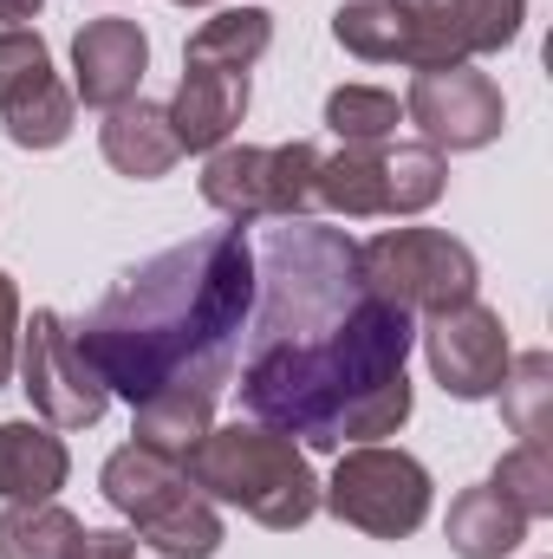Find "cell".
Instances as JSON below:
<instances>
[{
  "label": "cell",
  "instance_id": "obj_26",
  "mask_svg": "<svg viewBox=\"0 0 553 559\" xmlns=\"http://www.w3.org/2000/svg\"><path fill=\"white\" fill-rule=\"evenodd\" d=\"M13 358H20V286L0 274V391L13 384Z\"/></svg>",
  "mask_w": 553,
  "mask_h": 559
},
{
  "label": "cell",
  "instance_id": "obj_27",
  "mask_svg": "<svg viewBox=\"0 0 553 559\" xmlns=\"http://www.w3.org/2000/svg\"><path fill=\"white\" fill-rule=\"evenodd\" d=\"M72 559H138V540L118 534V527H85V540H79Z\"/></svg>",
  "mask_w": 553,
  "mask_h": 559
},
{
  "label": "cell",
  "instance_id": "obj_22",
  "mask_svg": "<svg viewBox=\"0 0 553 559\" xmlns=\"http://www.w3.org/2000/svg\"><path fill=\"white\" fill-rule=\"evenodd\" d=\"M274 46V13L268 7H222L215 20H202L183 46V59H202V66H235V72H255V59Z\"/></svg>",
  "mask_w": 553,
  "mask_h": 559
},
{
  "label": "cell",
  "instance_id": "obj_10",
  "mask_svg": "<svg viewBox=\"0 0 553 559\" xmlns=\"http://www.w3.org/2000/svg\"><path fill=\"white\" fill-rule=\"evenodd\" d=\"M404 124H416L436 156L443 150L449 156L489 150L508 131V98H502V85L482 66H430V72H416L411 92H404Z\"/></svg>",
  "mask_w": 553,
  "mask_h": 559
},
{
  "label": "cell",
  "instance_id": "obj_20",
  "mask_svg": "<svg viewBox=\"0 0 553 559\" xmlns=\"http://www.w3.org/2000/svg\"><path fill=\"white\" fill-rule=\"evenodd\" d=\"M332 39L365 66H411V7L404 0H345Z\"/></svg>",
  "mask_w": 553,
  "mask_h": 559
},
{
  "label": "cell",
  "instance_id": "obj_13",
  "mask_svg": "<svg viewBox=\"0 0 553 559\" xmlns=\"http://www.w3.org/2000/svg\"><path fill=\"white\" fill-rule=\"evenodd\" d=\"M404 7H411V72L508 52L528 20V0H404Z\"/></svg>",
  "mask_w": 553,
  "mask_h": 559
},
{
  "label": "cell",
  "instance_id": "obj_7",
  "mask_svg": "<svg viewBox=\"0 0 553 559\" xmlns=\"http://www.w3.org/2000/svg\"><path fill=\"white\" fill-rule=\"evenodd\" d=\"M430 501H436L430 468L404 449H385V442L339 449L332 481H319V508L372 540H411L430 521Z\"/></svg>",
  "mask_w": 553,
  "mask_h": 559
},
{
  "label": "cell",
  "instance_id": "obj_14",
  "mask_svg": "<svg viewBox=\"0 0 553 559\" xmlns=\"http://www.w3.org/2000/svg\"><path fill=\"white\" fill-rule=\"evenodd\" d=\"M143 72H150V39L138 20L105 13V20H85L72 33V98L79 105H92V111L131 105Z\"/></svg>",
  "mask_w": 553,
  "mask_h": 559
},
{
  "label": "cell",
  "instance_id": "obj_24",
  "mask_svg": "<svg viewBox=\"0 0 553 559\" xmlns=\"http://www.w3.org/2000/svg\"><path fill=\"white\" fill-rule=\"evenodd\" d=\"M404 124V98L385 85H339L326 92V131L339 143H391Z\"/></svg>",
  "mask_w": 553,
  "mask_h": 559
},
{
  "label": "cell",
  "instance_id": "obj_8",
  "mask_svg": "<svg viewBox=\"0 0 553 559\" xmlns=\"http://www.w3.org/2000/svg\"><path fill=\"white\" fill-rule=\"evenodd\" d=\"M313 176L319 150L313 143H222L202 163V202L215 215L242 222H299L313 215Z\"/></svg>",
  "mask_w": 553,
  "mask_h": 559
},
{
  "label": "cell",
  "instance_id": "obj_16",
  "mask_svg": "<svg viewBox=\"0 0 553 559\" xmlns=\"http://www.w3.org/2000/svg\"><path fill=\"white\" fill-rule=\"evenodd\" d=\"M98 150H105V163H111L118 176H131V182H156V176H169V169L183 163V143L169 131V111L150 105V98H131V105L105 111Z\"/></svg>",
  "mask_w": 553,
  "mask_h": 559
},
{
  "label": "cell",
  "instance_id": "obj_29",
  "mask_svg": "<svg viewBox=\"0 0 553 559\" xmlns=\"http://www.w3.org/2000/svg\"><path fill=\"white\" fill-rule=\"evenodd\" d=\"M169 7H209V0H169Z\"/></svg>",
  "mask_w": 553,
  "mask_h": 559
},
{
  "label": "cell",
  "instance_id": "obj_5",
  "mask_svg": "<svg viewBox=\"0 0 553 559\" xmlns=\"http://www.w3.org/2000/svg\"><path fill=\"white\" fill-rule=\"evenodd\" d=\"M449 189V163L430 143H339V156H319L313 209H332L345 222L378 215H423Z\"/></svg>",
  "mask_w": 553,
  "mask_h": 559
},
{
  "label": "cell",
  "instance_id": "obj_3",
  "mask_svg": "<svg viewBox=\"0 0 553 559\" xmlns=\"http://www.w3.org/2000/svg\"><path fill=\"white\" fill-rule=\"evenodd\" d=\"M183 468H189V481H196L209 501L242 508V514L261 521L268 534H299V527L319 514V475H313L306 449H299L293 436L268 429V423L209 429Z\"/></svg>",
  "mask_w": 553,
  "mask_h": 559
},
{
  "label": "cell",
  "instance_id": "obj_17",
  "mask_svg": "<svg viewBox=\"0 0 553 559\" xmlns=\"http://www.w3.org/2000/svg\"><path fill=\"white\" fill-rule=\"evenodd\" d=\"M66 475H72V455L52 436V423H0V501H52Z\"/></svg>",
  "mask_w": 553,
  "mask_h": 559
},
{
  "label": "cell",
  "instance_id": "obj_18",
  "mask_svg": "<svg viewBox=\"0 0 553 559\" xmlns=\"http://www.w3.org/2000/svg\"><path fill=\"white\" fill-rule=\"evenodd\" d=\"M528 527H534V521L482 481V488H462V495L449 501L443 540H449L456 559H508L521 540H528Z\"/></svg>",
  "mask_w": 553,
  "mask_h": 559
},
{
  "label": "cell",
  "instance_id": "obj_25",
  "mask_svg": "<svg viewBox=\"0 0 553 559\" xmlns=\"http://www.w3.org/2000/svg\"><path fill=\"white\" fill-rule=\"evenodd\" d=\"M489 488H495L502 501H515L528 521H548L553 514V449L548 442H515V449L495 462Z\"/></svg>",
  "mask_w": 553,
  "mask_h": 559
},
{
  "label": "cell",
  "instance_id": "obj_12",
  "mask_svg": "<svg viewBox=\"0 0 553 559\" xmlns=\"http://www.w3.org/2000/svg\"><path fill=\"white\" fill-rule=\"evenodd\" d=\"M423 358H430V378H436L456 404H482V397L502 391L515 352H508L502 312L482 306V299H462V306H449V312H436V319L423 325Z\"/></svg>",
  "mask_w": 553,
  "mask_h": 559
},
{
  "label": "cell",
  "instance_id": "obj_1",
  "mask_svg": "<svg viewBox=\"0 0 553 559\" xmlns=\"http://www.w3.org/2000/svg\"><path fill=\"white\" fill-rule=\"evenodd\" d=\"M255 352L242 365V411L299 449H358L411 423L416 325L365 293L358 241L319 222H280L255 248Z\"/></svg>",
  "mask_w": 553,
  "mask_h": 559
},
{
  "label": "cell",
  "instance_id": "obj_21",
  "mask_svg": "<svg viewBox=\"0 0 553 559\" xmlns=\"http://www.w3.org/2000/svg\"><path fill=\"white\" fill-rule=\"evenodd\" d=\"M85 521L59 501H7L0 508V559H72Z\"/></svg>",
  "mask_w": 553,
  "mask_h": 559
},
{
  "label": "cell",
  "instance_id": "obj_19",
  "mask_svg": "<svg viewBox=\"0 0 553 559\" xmlns=\"http://www.w3.org/2000/svg\"><path fill=\"white\" fill-rule=\"evenodd\" d=\"M209 429H215V397H202V391H163V397L131 404V442L169 455V462H189Z\"/></svg>",
  "mask_w": 553,
  "mask_h": 559
},
{
  "label": "cell",
  "instance_id": "obj_23",
  "mask_svg": "<svg viewBox=\"0 0 553 559\" xmlns=\"http://www.w3.org/2000/svg\"><path fill=\"white\" fill-rule=\"evenodd\" d=\"M495 397H502V423L521 442H548L553 436V358L548 352H515Z\"/></svg>",
  "mask_w": 553,
  "mask_h": 559
},
{
  "label": "cell",
  "instance_id": "obj_11",
  "mask_svg": "<svg viewBox=\"0 0 553 559\" xmlns=\"http://www.w3.org/2000/svg\"><path fill=\"white\" fill-rule=\"evenodd\" d=\"M79 98L52 72V52L33 26H0V124L20 150H59L72 138Z\"/></svg>",
  "mask_w": 553,
  "mask_h": 559
},
{
  "label": "cell",
  "instance_id": "obj_15",
  "mask_svg": "<svg viewBox=\"0 0 553 559\" xmlns=\"http://www.w3.org/2000/svg\"><path fill=\"white\" fill-rule=\"evenodd\" d=\"M169 111V131L183 143V156H209L242 131L248 118V72L235 66H202V59H183V79H176V98L163 105Z\"/></svg>",
  "mask_w": 553,
  "mask_h": 559
},
{
  "label": "cell",
  "instance_id": "obj_9",
  "mask_svg": "<svg viewBox=\"0 0 553 559\" xmlns=\"http://www.w3.org/2000/svg\"><path fill=\"white\" fill-rule=\"evenodd\" d=\"M13 371H20V391H26L33 417L52 423V429H92V423L111 411V391H105L98 365L85 358L79 332H72L52 306H39V312L20 325V358H13Z\"/></svg>",
  "mask_w": 553,
  "mask_h": 559
},
{
  "label": "cell",
  "instance_id": "obj_4",
  "mask_svg": "<svg viewBox=\"0 0 553 559\" xmlns=\"http://www.w3.org/2000/svg\"><path fill=\"white\" fill-rule=\"evenodd\" d=\"M98 488L131 521V540H143L163 559H215L222 540H228L222 508L189 481V468L156 455V449H143V442H125V449L105 455Z\"/></svg>",
  "mask_w": 553,
  "mask_h": 559
},
{
  "label": "cell",
  "instance_id": "obj_6",
  "mask_svg": "<svg viewBox=\"0 0 553 559\" xmlns=\"http://www.w3.org/2000/svg\"><path fill=\"white\" fill-rule=\"evenodd\" d=\"M358 280L372 299L398 306L404 319H436V312L475 299L482 267H475L469 241H456L449 228H385V235L358 241Z\"/></svg>",
  "mask_w": 553,
  "mask_h": 559
},
{
  "label": "cell",
  "instance_id": "obj_28",
  "mask_svg": "<svg viewBox=\"0 0 553 559\" xmlns=\"http://www.w3.org/2000/svg\"><path fill=\"white\" fill-rule=\"evenodd\" d=\"M46 0H0V26H26Z\"/></svg>",
  "mask_w": 553,
  "mask_h": 559
},
{
  "label": "cell",
  "instance_id": "obj_2",
  "mask_svg": "<svg viewBox=\"0 0 553 559\" xmlns=\"http://www.w3.org/2000/svg\"><path fill=\"white\" fill-rule=\"evenodd\" d=\"M255 312V248L242 228L176 241L118 280L79 332L105 391L143 404L163 391L222 397Z\"/></svg>",
  "mask_w": 553,
  "mask_h": 559
}]
</instances>
